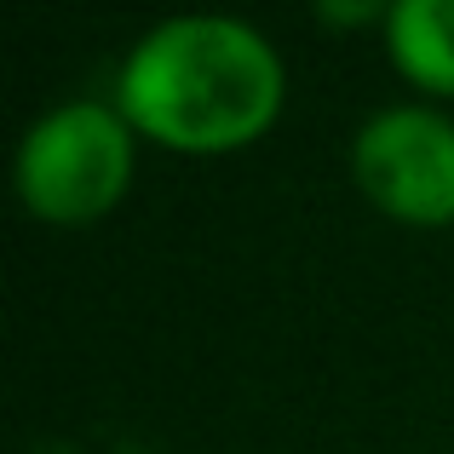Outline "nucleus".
I'll use <instances>...</instances> for the list:
<instances>
[{
  "instance_id": "f257e3e1",
  "label": "nucleus",
  "mask_w": 454,
  "mask_h": 454,
  "mask_svg": "<svg viewBox=\"0 0 454 454\" xmlns=\"http://www.w3.org/2000/svg\"><path fill=\"white\" fill-rule=\"evenodd\" d=\"M110 104L138 145L167 155H236L282 121L288 64L247 18L178 12L127 46Z\"/></svg>"
},
{
  "instance_id": "f03ea898",
  "label": "nucleus",
  "mask_w": 454,
  "mask_h": 454,
  "mask_svg": "<svg viewBox=\"0 0 454 454\" xmlns=\"http://www.w3.org/2000/svg\"><path fill=\"white\" fill-rule=\"evenodd\" d=\"M138 173V133L104 98H64L35 115L12 155V190L46 231H81L115 213Z\"/></svg>"
},
{
  "instance_id": "7ed1b4c3",
  "label": "nucleus",
  "mask_w": 454,
  "mask_h": 454,
  "mask_svg": "<svg viewBox=\"0 0 454 454\" xmlns=\"http://www.w3.org/2000/svg\"><path fill=\"white\" fill-rule=\"evenodd\" d=\"M351 184L380 219L409 231L454 224V115L437 104H386L351 133Z\"/></svg>"
},
{
  "instance_id": "20e7f679",
  "label": "nucleus",
  "mask_w": 454,
  "mask_h": 454,
  "mask_svg": "<svg viewBox=\"0 0 454 454\" xmlns=\"http://www.w3.org/2000/svg\"><path fill=\"white\" fill-rule=\"evenodd\" d=\"M386 58L414 92L454 98V0H391Z\"/></svg>"
},
{
  "instance_id": "39448f33",
  "label": "nucleus",
  "mask_w": 454,
  "mask_h": 454,
  "mask_svg": "<svg viewBox=\"0 0 454 454\" xmlns=\"http://www.w3.org/2000/svg\"><path fill=\"white\" fill-rule=\"evenodd\" d=\"M386 23V12L380 6H368V0H356V6H328V0H322L317 6V23Z\"/></svg>"
}]
</instances>
